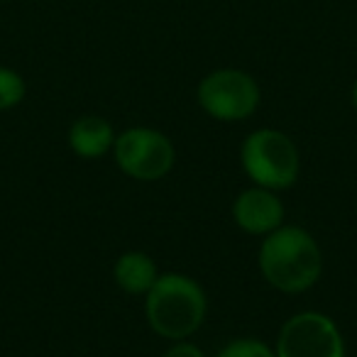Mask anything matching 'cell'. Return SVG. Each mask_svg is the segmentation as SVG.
<instances>
[{
	"mask_svg": "<svg viewBox=\"0 0 357 357\" xmlns=\"http://www.w3.org/2000/svg\"><path fill=\"white\" fill-rule=\"evenodd\" d=\"M120 172L137 181H159L172 172L176 149L164 132L152 128H130L113 144Z\"/></svg>",
	"mask_w": 357,
	"mask_h": 357,
	"instance_id": "obj_4",
	"label": "cell"
},
{
	"mask_svg": "<svg viewBox=\"0 0 357 357\" xmlns=\"http://www.w3.org/2000/svg\"><path fill=\"white\" fill-rule=\"evenodd\" d=\"M25 79L10 66H0V110H10L25 98Z\"/></svg>",
	"mask_w": 357,
	"mask_h": 357,
	"instance_id": "obj_10",
	"label": "cell"
},
{
	"mask_svg": "<svg viewBox=\"0 0 357 357\" xmlns=\"http://www.w3.org/2000/svg\"><path fill=\"white\" fill-rule=\"evenodd\" d=\"M144 313L157 335L167 340H186L204 326L208 298L204 287L186 274H159L147 291Z\"/></svg>",
	"mask_w": 357,
	"mask_h": 357,
	"instance_id": "obj_2",
	"label": "cell"
},
{
	"mask_svg": "<svg viewBox=\"0 0 357 357\" xmlns=\"http://www.w3.org/2000/svg\"><path fill=\"white\" fill-rule=\"evenodd\" d=\"M240 162L255 186H264L272 191H282L296 184L298 169H301L294 139L272 128L255 130L245 137Z\"/></svg>",
	"mask_w": 357,
	"mask_h": 357,
	"instance_id": "obj_3",
	"label": "cell"
},
{
	"mask_svg": "<svg viewBox=\"0 0 357 357\" xmlns=\"http://www.w3.org/2000/svg\"><path fill=\"white\" fill-rule=\"evenodd\" d=\"M218 357H277V352L257 337H240V340H230L218 352Z\"/></svg>",
	"mask_w": 357,
	"mask_h": 357,
	"instance_id": "obj_11",
	"label": "cell"
},
{
	"mask_svg": "<svg viewBox=\"0 0 357 357\" xmlns=\"http://www.w3.org/2000/svg\"><path fill=\"white\" fill-rule=\"evenodd\" d=\"M277 357H345V340L333 318L318 311H303L282 326Z\"/></svg>",
	"mask_w": 357,
	"mask_h": 357,
	"instance_id": "obj_6",
	"label": "cell"
},
{
	"mask_svg": "<svg viewBox=\"0 0 357 357\" xmlns=\"http://www.w3.org/2000/svg\"><path fill=\"white\" fill-rule=\"evenodd\" d=\"M352 103H355V108H357V81H355V86H352Z\"/></svg>",
	"mask_w": 357,
	"mask_h": 357,
	"instance_id": "obj_13",
	"label": "cell"
},
{
	"mask_svg": "<svg viewBox=\"0 0 357 357\" xmlns=\"http://www.w3.org/2000/svg\"><path fill=\"white\" fill-rule=\"evenodd\" d=\"M113 279L123 291L128 294H144L154 287V282L159 279V269L154 264V259L144 252H125L118 257L113 267Z\"/></svg>",
	"mask_w": 357,
	"mask_h": 357,
	"instance_id": "obj_9",
	"label": "cell"
},
{
	"mask_svg": "<svg viewBox=\"0 0 357 357\" xmlns=\"http://www.w3.org/2000/svg\"><path fill=\"white\" fill-rule=\"evenodd\" d=\"M259 86L243 69H215L199 84V105L215 120H248L259 105Z\"/></svg>",
	"mask_w": 357,
	"mask_h": 357,
	"instance_id": "obj_5",
	"label": "cell"
},
{
	"mask_svg": "<svg viewBox=\"0 0 357 357\" xmlns=\"http://www.w3.org/2000/svg\"><path fill=\"white\" fill-rule=\"evenodd\" d=\"M115 144L113 125L98 115H84L69 130V147L74 149L76 157L96 159L103 157Z\"/></svg>",
	"mask_w": 357,
	"mask_h": 357,
	"instance_id": "obj_8",
	"label": "cell"
},
{
	"mask_svg": "<svg viewBox=\"0 0 357 357\" xmlns=\"http://www.w3.org/2000/svg\"><path fill=\"white\" fill-rule=\"evenodd\" d=\"M259 269L274 289L301 294L321 279L323 255L308 230L298 225H279L259 248Z\"/></svg>",
	"mask_w": 357,
	"mask_h": 357,
	"instance_id": "obj_1",
	"label": "cell"
},
{
	"mask_svg": "<svg viewBox=\"0 0 357 357\" xmlns=\"http://www.w3.org/2000/svg\"><path fill=\"white\" fill-rule=\"evenodd\" d=\"M233 218L238 228L250 235H269L284 225V206L272 189L252 186L245 189L233 204Z\"/></svg>",
	"mask_w": 357,
	"mask_h": 357,
	"instance_id": "obj_7",
	"label": "cell"
},
{
	"mask_svg": "<svg viewBox=\"0 0 357 357\" xmlns=\"http://www.w3.org/2000/svg\"><path fill=\"white\" fill-rule=\"evenodd\" d=\"M162 357H206L204 350L194 342H186V340H176Z\"/></svg>",
	"mask_w": 357,
	"mask_h": 357,
	"instance_id": "obj_12",
	"label": "cell"
}]
</instances>
